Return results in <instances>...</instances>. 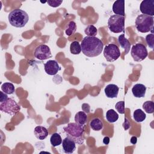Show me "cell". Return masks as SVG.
<instances>
[{
    "label": "cell",
    "mask_w": 154,
    "mask_h": 154,
    "mask_svg": "<svg viewBox=\"0 0 154 154\" xmlns=\"http://www.w3.org/2000/svg\"><path fill=\"white\" fill-rule=\"evenodd\" d=\"M9 23L13 26L22 28L25 26L29 20L28 14L21 9H14L12 10L8 16Z\"/></svg>",
    "instance_id": "3957f363"
},
{
    "label": "cell",
    "mask_w": 154,
    "mask_h": 154,
    "mask_svg": "<svg viewBox=\"0 0 154 154\" xmlns=\"http://www.w3.org/2000/svg\"><path fill=\"white\" fill-rule=\"evenodd\" d=\"M82 109L87 114H88L90 112V105L88 103H83L82 105Z\"/></svg>",
    "instance_id": "4dcf8cb0"
},
{
    "label": "cell",
    "mask_w": 154,
    "mask_h": 154,
    "mask_svg": "<svg viewBox=\"0 0 154 154\" xmlns=\"http://www.w3.org/2000/svg\"><path fill=\"white\" fill-rule=\"evenodd\" d=\"M125 17L114 14L108 20V27L114 33L125 32Z\"/></svg>",
    "instance_id": "5b68a950"
},
{
    "label": "cell",
    "mask_w": 154,
    "mask_h": 154,
    "mask_svg": "<svg viewBox=\"0 0 154 154\" xmlns=\"http://www.w3.org/2000/svg\"><path fill=\"white\" fill-rule=\"evenodd\" d=\"M133 117L134 120L136 122L140 123L143 122L146 119V115L144 113V112L142 111L141 109H137L134 111Z\"/></svg>",
    "instance_id": "ffe728a7"
},
{
    "label": "cell",
    "mask_w": 154,
    "mask_h": 154,
    "mask_svg": "<svg viewBox=\"0 0 154 154\" xmlns=\"http://www.w3.org/2000/svg\"><path fill=\"white\" fill-rule=\"evenodd\" d=\"M143 108L146 112L152 114L154 112V102L151 100H147L143 103Z\"/></svg>",
    "instance_id": "d4e9b609"
},
{
    "label": "cell",
    "mask_w": 154,
    "mask_h": 154,
    "mask_svg": "<svg viewBox=\"0 0 154 154\" xmlns=\"http://www.w3.org/2000/svg\"><path fill=\"white\" fill-rule=\"evenodd\" d=\"M119 87L114 84H110L107 85L105 89V94L108 98H116L118 96Z\"/></svg>",
    "instance_id": "4fadbf2b"
},
{
    "label": "cell",
    "mask_w": 154,
    "mask_h": 154,
    "mask_svg": "<svg viewBox=\"0 0 154 154\" xmlns=\"http://www.w3.org/2000/svg\"><path fill=\"white\" fill-rule=\"evenodd\" d=\"M82 53L88 57L99 55L103 49V43L96 37H85L81 43Z\"/></svg>",
    "instance_id": "6da1fadb"
},
{
    "label": "cell",
    "mask_w": 154,
    "mask_h": 154,
    "mask_svg": "<svg viewBox=\"0 0 154 154\" xmlns=\"http://www.w3.org/2000/svg\"><path fill=\"white\" fill-rule=\"evenodd\" d=\"M130 141L131 143L132 144H135L137 142V137L135 136H132L131 138V140H130Z\"/></svg>",
    "instance_id": "d6a6232c"
},
{
    "label": "cell",
    "mask_w": 154,
    "mask_h": 154,
    "mask_svg": "<svg viewBox=\"0 0 154 154\" xmlns=\"http://www.w3.org/2000/svg\"><path fill=\"white\" fill-rule=\"evenodd\" d=\"M118 42L121 47L124 49L125 54H128L131 49V43L125 37V34H122L119 36Z\"/></svg>",
    "instance_id": "e0dca14e"
},
{
    "label": "cell",
    "mask_w": 154,
    "mask_h": 154,
    "mask_svg": "<svg viewBox=\"0 0 154 154\" xmlns=\"http://www.w3.org/2000/svg\"><path fill=\"white\" fill-rule=\"evenodd\" d=\"M85 34L88 37H95L97 34V29L93 25H89L84 30Z\"/></svg>",
    "instance_id": "484cf974"
},
{
    "label": "cell",
    "mask_w": 154,
    "mask_h": 154,
    "mask_svg": "<svg viewBox=\"0 0 154 154\" xmlns=\"http://www.w3.org/2000/svg\"><path fill=\"white\" fill-rule=\"evenodd\" d=\"M45 71L49 75H55L61 69L58 63L55 60H49L44 64Z\"/></svg>",
    "instance_id": "8fae6325"
},
{
    "label": "cell",
    "mask_w": 154,
    "mask_h": 154,
    "mask_svg": "<svg viewBox=\"0 0 154 154\" xmlns=\"http://www.w3.org/2000/svg\"><path fill=\"white\" fill-rule=\"evenodd\" d=\"M62 2V0H48L47 1L48 5L52 7H57L60 6Z\"/></svg>",
    "instance_id": "f546056e"
},
{
    "label": "cell",
    "mask_w": 154,
    "mask_h": 154,
    "mask_svg": "<svg viewBox=\"0 0 154 154\" xmlns=\"http://www.w3.org/2000/svg\"><path fill=\"white\" fill-rule=\"evenodd\" d=\"M115 108L120 114H124L125 113V102L124 101L118 102L117 103H116L115 105Z\"/></svg>",
    "instance_id": "f1b7e54d"
},
{
    "label": "cell",
    "mask_w": 154,
    "mask_h": 154,
    "mask_svg": "<svg viewBox=\"0 0 154 154\" xmlns=\"http://www.w3.org/2000/svg\"><path fill=\"white\" fill-rule=\"evenodd\" d=\"M146 42L148 46L152 49L154 48V34H149L146 36Z\"/></svg>",
    "instance_id": "83f0119b"
},
{
    "label": "cell",
    "mask_w": 154,
    "mask_h": 154,
    "mask_svg": "<svg viewBox=\"0 0 154 154\" xmlns=\"http://www.w3.org/2000/svg\"><path fill=\"white\" fill-rule=\"evenodd\" d=\"M131 54L135 61L140 62L144 60L148 55L146 47L141 43H137L132 46Z\"/></svg>",
    "instance_id": "52a82bcc"
},
{
    "label": "cell",
    "mask_w": 154,
    "mask_h": 154,
    "mask_svg": "<svg viewBox=\"0 0 154 154\" xmlns=\"http://www.w3.org/2000/svg\"><path fill=\"white\" fill-rule=\"evenodd\" d=\"M91 128L95 131H99L103 129V123L102 120L99 118H94L92 119L90 123Z\"/></svg>",
    "instance_id": "d6986e66"
},
{
    "label": "cell",
    "mask_w": 154,
    "mask_h": 154,
    "mask_svg": "<svg viewBox=\"0 0 154 154\" xmlns=\"http://www.w3.org/2000/svg\"><path fill=\"white\" fill-rule=\"evenodd\" d=\"M34 55L39 60H45L52 57L51 49L46 45H40L37 46L35 49Z\"/></svg>",
    "instance_id": "9c48e42d"
},
{
    "label": "cell",
    "mask_w": 154,
    "mask_h": 154,
    "mask_svg": "<svg viewBox=\"0 0 154 154\" xmlns=\"http://www.w3.org/2000/svg\"><path fill=\"white\" fill-rule=\"evenodd\" d=\"M153 16L140 14L135 19V27L140 32H151V34H153Z\"/></svg>",
    "instance_id": "277c9868"
},
{
    "label": "cell",
    "mask_w": 154,
    "mask_h": 154,
    "mask_svg": "<svg viewBox=\"0 0 154 154\" xmlns=\"http://www.w3.org/2000/svg\"><path fill=\"white\" fill-rule=\"evenodd\" d=\"M1 90L7 94H12L15 91V87L12 83L4 82L1 85Z\"/></svg>",
    "instance_id": "44dd1931"
},
{
    "label": "cell",
    "mask_w": 154,
    "mask_h": 154,
    "mask_svg": "<svg viewBox=\"0 0 154 154\" xmlns=\"http://www.w3.org/2000/svg\"><path fill=\"white\" fill-rule=\"evenodd\" d=\"M112 11L116 15H119L125 17V1H116L112 5Z\"/></svg>",
    "instance_id": "9a60e30c"
},
{
    "label": "cell",
    "mask_w": 154,
    "mask_h": 154,
    "mask_svg": "<svg viewBox=\"0 0 154 154\" xmlns=\"http://www.w3.org/2000/svg\"><path fill=\"white\" fill-rule=\"evenodd\" d=\"M50 142L53 147L60 146L62 143L61 137L59 134L54 133L51 136Z\"/></svg>",
    "instance_id": "cb8c5ba5"
},
{
    "label": "cell",
    "mask_w": 154,
    "mask_h": 154,
    "mask_svg": "<svg viewBox=\"0 0 154 154\" xmlns=\"http://www.w3.org/2000/svg\"><path fill=\"white\" fill-rule=\"evenodd\" d=\"M34 133L35 137L40 140H45L48 135V131L47 129L42 126H36L34 128Z\"/></svg>",
    "instance_id": "2e32d148"
},
{
    "label": "cell",
    "mask_w": 154,
    "mask_h": 154,
    "mask_svg": "<svg viewBox=\"0 0 154 154\" xmlns=\"http://www.w3.org/2000/svg\"><path fill=\"white\" fill-rule=\"evenodd\" d=\"M76 30V24L74 21H70L68 24V28L66 30V34L70 36L74 34Z\"/></svg>",
    "instance_id": "4316f807"
},
{
    "label": "cell",
    "mask_w": 154,
    "mask_h": 154,
    "mask_svg": "<svg viewBox=\"0 0 154 154\" xmlns=\"http://www.w3.org/2000/svg\"><path fill=\"white\" fill-rule=\"evenodd\" d=\"M103 143L106 145L108 144L109 143V138L108 137H105L103 139Z\"/></svg>",
    "instance_id": "e575fe53"
},
{
    "label": "cell",
    "mask_w": 154,
    "mask_h": 154,
    "mask_svg": "<svg viewBox=\"0 0 154 154\" xmlns=\"http://www.w3.org/2000/svg\"><path fill=\"white\" fill-rule=\"evenodd\" d=\"M75 123L84 126L87 122V116L84 111H79L75 116Z\"/></svg>",
    "instance_id": "ac0fdd59"
},
{
    "label": "cell",
    "mask_w": 154,
    "mask_h": 154,
    "mask_svg": "<svg viewBox=\"0 0 154 154\" xmlns=\"http://www.w3.org/2000/svg\"><path fill=\"white\" fill-rule=\"evenodd\" d=\"M20 106L12 98H8L5 101L1 102L0 110L10 116H14L19 112Z\"/></svg>",
    "instance_id": "8992f818"
},
{
    "label": "cell",
    "mask_w": 154,
    "mask_h": 154,
    "mask_svg": "<svg viewBox=\"0 0 154 154\" xmlns=\"http://www.w3.org/2000/svg\"><path fill=\"white\" fill-rule=\"evenodd\" d=\"M146 87L142 84H136L132 88V92L135 97H144L146 94Z\"/></svg>",
    "instance_id": "5bb4252c"
},
{
    "label": "cell",
    "mask_w": 154,
    "mask_h": 154,
    "mask_svg": "<svg viewBox=\"0 0 154 154\" xmlns=\"http://www.w3.org/2000/svg\"><path fill=\"white\" fill-rule=\"evenodd\" d=\"M125 126H124V128H125V130H126V129H129V127H130V123H129V121L128 120V119H126V118H125Z\"/></svg>",
    "instance_id": "836d02e7"
},
{
    "label": "cell",
    "mask_w": 154,
    "mask_h": 154,
    "mask_svg": "<svg viewBox=\"0 0 154 154\" xmlns=\"http://www.w3.org/2000/svg\"><path fill=\"white\" fill-rule=\"evenodd\" d=\"M1 93V96H0V102H2L4 101H5V100H7L8 97L7 95V94H5V93H4L2 91L0 92Z\"/></svg>",
    "instance_id": "1f68e13d"
},
{
    "label": "cell",
    "mask_w": 154,
    "mask_h": 154,
    "mask_svg": "<svg viewBox=\"0 0 154 154\" xmlns=\"http://www.w3.org/2000/svg\"><path fill=\"white\" fill-rule=\"evenodd\" d=\"M63 151L67 154H71L76 150V143L69 137L64 138L62 143Z\"/></svg>",
    "instance_id": "7c38bea8"
},
{
    "label": "cell",
    "mask_w": 154,
    "mask_h": 154,
    "mask_svg": "<svg viewBox=\"0 0 154 154\" xmlns=\"http://www.w3.org/2000/svg\"><path fill=\"white\" fill-rule=\"evenodd\" d=\"M103 56L108 62H114L120 56V51L117 45L110 43L105 46L103 49Z\"/></svg>",
    "instance_id": "ba28073f"
},
{
    "label": "cell",
    "mask_w": 154,
    "mask_h": 154,
    "mask_svg": "<svg viewBox=\"0 0 154 154\" xmlns=\"http://www.w3.org/2000/svg\"><path fill=\"white\" fill-rule=\"evenodd\" d=\"M70 53L73 55H78L81 52V47L79 43L77 41H74L70 45Z\"/></svg>",
    "instance_id": "603a6c76"
},
{
    "label": "cell",
    "mask_w": 154,
    "mask_h": 154,
    "mask_svg": "<svg viewBox=\"0 0 154 154\" xmlns=\"http://www.w3.org/2000/svg\"><path fill=\"white\" fill-rule=\"evenodd\" d=\"M106 119L108 122L111 123H114L118 120L119 115L116 112V111L111 109L107 111V112H106Z\"/></svg>",
    "instance_id": "7402d4cb"
},
{
    "label": "cell",
    "mask_w": 154,
    "mask_h": 154,
    "mask_svg": "<svg viewBox=\"0 0 154 154\" xmlns=\"http://www.w3.org/2000/svg\"><path fill=\"white\" fill-rule=\"evenodd\" d=\"M63 130L67 136L73 140L76 143L82 144L84 143V126L76 123H69L63 128Z\"/></svg>",
    "instance_id": "7a4b0ae2"
},
{
    "label": "cell",
    "mask_w": 154,
    "mask_h": 154,
    "mask_svg": "<svg viewBox=\"0 0 154 154\" xmlns=\"http://www.w3.org/2000/svg\"><path fill=\"white\" fill-rule=\"evenodd\" d=\"M140 11L143 14L154 16V0H143L140 5Z\"/></svg>",
    "instance_id": "30bf717a"
}]
</instances>
